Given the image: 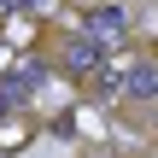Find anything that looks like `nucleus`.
<instances>
[{
    "label": "nucleus",
    "mask_w": 158,
    "mask_h": 158,
    "mask_svg": "<svg viewBox=\"0 0 158 158\" xmlns=\"http://www.w3.org/2000/svg\"><path fill=\"white\" fill-rule=\"evenodd\" d=\"M106 64H111V41H106V35H94V29L64 35V70H70V76H100Z\"/></svg>",
    "instance_id": "obj_1"
},
{
    "label": "nucleus",
    "mask_w": 158,
    "mask_h": 158,
    "mask_svg": "<svg viewBox=\"0 0 158 158\" xmlns=\"http://www.w3.org/2000/svg\"><path fill=\"white\" fill-rule=\"evenodd\" d=\"M94 35H106V41H117V35H129V12L123 6H94L88 18H82Z\"/></svg>",
    "instance_id": "obj_2"
}]
</instances>
